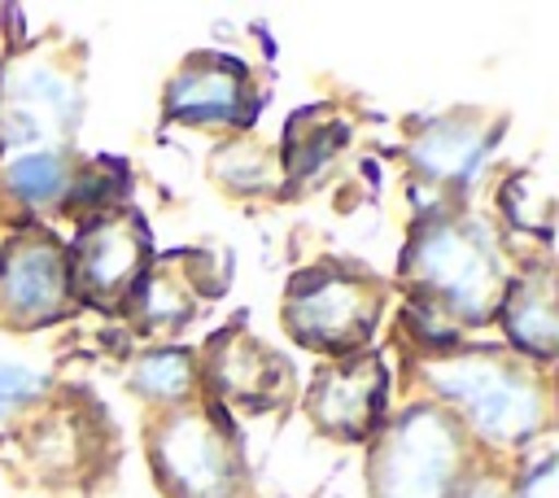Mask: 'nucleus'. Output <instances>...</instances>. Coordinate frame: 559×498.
Wrapping results in <instances>:
<instances>
[{"label": "nucleus", "instance_id": "obj_1", "mask_svg": "<svg viewBox=\"0 0 559 498\" xmlns=\"http://www.w3.org/2000/svg\"><path fill=\"white\" fill-rule=\"evenodd\" d=\"M428 376L485 441L515 446L542 424V389L498 358H450L432 363Z\"/></svg>", "mask_w": 559, "mask_h": 498}, {"label": "nucleus", "instance_id": "obj_2", "mask_svg": "<svg viewBox=\"0 0 559 498\" xmlns=\"http://www.w3.org/2000/svg\"><path fill=\"white\" fill-rule=\"evenodd\" d=\"M459 463L454 428L441 411H406L371 459L376 498H445Z\"/></svg>", "mask_w": 559, "mask_h": 498}, {"label": "nucleus", "instance_id": "obj_3", "mask_svg": "<svg viewBox=\"0 0 559 498\" xmlns=\"http://www.w3.org/2000/svg\"><path fill=\"white\" fill-rule=\"evenodd\" d=\"M411 271L419 275V284H428L459 319H485L498 297H502V271L493 249L454 223L428 227L415 240L411 253Z\"/></svg>", "mask_w": 559, "mask_h": 498}, {"label": "nucleus", "instance_id": "obj_4", "mask_svg": "<svg viewBox=\"0 0 559 498\" xmlns=\"http://www.w3.org/2000/svg\"><path fill=\"white\" fill-rule=\"evenodd\" d=\"M157 472L175 498H231L236 489V454L197 411H179L162 424Z\"/></svg>", "mask_w": 559, "mask_h": 498}, {"label": "nucleus", "instance_id": "obj_5", "mask_svg": "<svg viewBox=\"0 0 559 498\" xmlns=\"http://www.w3.org/2000/svg\"><path fill=\"white\" fill-rule=\"evenodd\" d=\"M376 319V293L358 275L323 271L310 275L288 301V328L319 349H341L367 336Z\"/></svg>", "mask_w": 559, "mask_h": 498}, {"label": "nucleus", "instance_id": "obj_6", "mask_svg": "<svg viewBox=\"0 0 559 498\" xmlns=\"http://www.w3.org/2000/svg\"><path fill=\"white\" fill-rule=\"evenodd\" d=\"M66 293H70V266L52 240L35 236V240H17L4 249L0 297L13 319H26V323L57 319L66 306Z\"/></svg>", "mask_w": 559, "mask_h": 498}, {"label": "nucleus", "instance_id": "obj_7", "mask_svg": "<svg viewBox=\"0 0 559 498\" xmlns=\"http://www.w3.org/2000/svg\"><path fill=\"white\" fill-rule=\"evenodd\" d=\"M384 398V367L376 358H354L336 371H328L310 393V415L341 437H358L380 415Z\"/></svg>", "mask_w": 559, "mask_h": 498}, {"label": "nucleus", "instance_id": "obj_8", "mask_svg": "<svg viewBox=\"0 0 559 498\" xmlns=\"http://www.w3.org/2000/svg\"><path fill=\"white\" fill-rule=\"evenodd\" d=\"M74 118V92L52 70H22L4 92V140L9 144H44Z\"/></svg>", "mask_w": 559, "mask_h": 498}, {"label": "nucleus", "instance_id": "obj_9", "mask_svg": "<svg viewBox=\"0 0 559 498\" xmlns=\"http://www.w3.org/2000/svg\"><path fill=\"white\" fill-rule=\"evenodd\" d=\"M249 83L227 61H197L175 74L166 92V109L183 122H236L245 114Z\"/></svg>", "mask_w": 559, "mask_h": 498}, {"label": "nucleus", "instance_id": "obj_10", "mask_svg": "<svg viewBox=\"0 0 559 498\" xmlns=\"http://www.w3.org/2000/svg\"><path fill=\"white\" fill-rule=\"evenodd\" d=\"M140 232L131 223H96L83 245H79V266L92 293H114L118 284H127L140 271Z\"/></svg>", "mask_w": 559, "mask_h": 498}, {"label": "nucleus", "instance_id": "obj_11", "mask_svg": "<svg viewBox=\"0 0 559 498\" xmlns=\"http://www.w3.org/2000/svg\"><path fill=\"white\" fill-rule=\"evenodd\" d=\"M485 131L463 127V122H432L419 140H415V162L419 170L437 175V179H467L476 175L480 157H485Z\"/></svg>", "mask_w": 559, "mask_h": 498}, {"label": "nucleus", "instance_id": "obj_12", "mask_svg": "<svg viewBox=\"0 0 559 498\" xmlns=\"http://www.w3.org/2000/svg\"><path fill=\"white\" fill-rule=\"evenodd\" d=\"M507 332L528 354H542V358L555 354L559 323H555V301H550V280L546 275H533V280H524L511 293V301H507Z\"/></svg>", "mask_w": 559, "mask_h": 498}, {"label": "nucleus", "instance_id": "obj_13", "mask_svg": "<svg viewBox=\"0 0 559 498\" xmlns=\"http://www.w3.org/2000/svg\"><path fill=\"white\" fill-rule=\"evenodd\" d=\"M4 183L22 201H52L66 188V162L52 149H31V153H22V157L9 162Z\"/></svg>", "mask_w": 559, "mask_h": 498}, {"label": "nucleus", "instance_id": "obj_14", "mask_svg": "<svg viewBox=\"0 0 559 498\" xmlns=\"http://www.w3.org/2000/svg\"><path fill=\"white\" fill-rule=\"evenodd\" d=\"M188 384H192V367L183 354L162 349V354L140 358V367H135V389L148 398H179Z\"/></svg>", "mask_w": 559, "mask_h": 498}, {"label": "nucleus", "instance_id": "obj_15", "mask_svg": "<svg viewBox=\"0 0 559 498\" xmlns=\"http://www.w3.org/2000/svg\"><path fill=\"white\" fill-rule=\"evenodd\" d=\"M44 389V380L35 376V371H26V367H9V363H0V415L4 411H13L17 402H26V398H35Z\"/></svg>", "mask_w": 559, "mask_h": 498}, {"label": "nucleus", "instance_id": "obj_16", "mask_svg": "<svg viewBox=\"0 0 559 498\" xmlns=\"http://www.w3.org/2000/svg\"><path fill=\"white\" fill-rule=\"evenodd\" d=\"M520 498H555V463H542V467L528 476V485H524Z\"/></svg>", "mask_w": 559, "mask_h": 498}]
</instances>
